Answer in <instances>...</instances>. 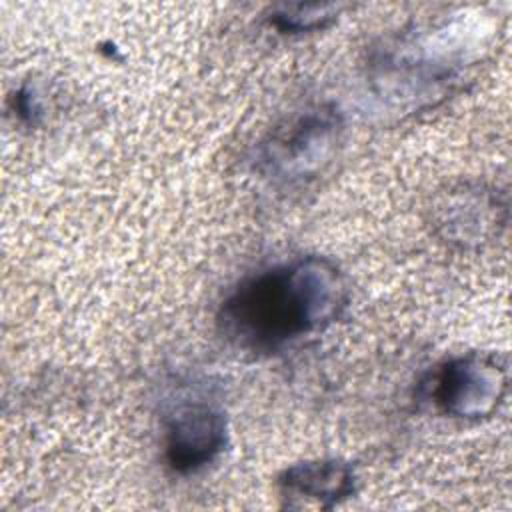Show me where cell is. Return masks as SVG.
Masks as SVG:
<instances>
[{
  "instance_id": "obj_4",
  "label": "cell",
  "mask_w": 512,
  "mask_h": 512,
  "mask_svg": "<svg viewBox=\"0 0 512 512\" xmlns=\"http://www.w3.org/2000/svg\"><path fill=\"white\" fill-rule=\"evenodd\" d=\"M226 444V418L206 402L176 408L166 422L164 456L174 472L190 474L210 464Z\"/></svg>"
},
{
  "instance_id": "obj_5",
  "label": "cell",
  "mask_w": 512,
  "mask_h": 512,
  "mask_svg": "<svg viewBox=\"0 0 512 512\" xmlns=\"http://www.w3.org/2000/svg\"><path fill=\"white\" fill-rule=\"evenodd\" d=\"M356 482L354 468L336 458L298 462L278 476V488L288 506L302 500L304 504L334 508L354 496Z\"/></svg>"
},
{
  "instance_id": "obj_2",
  "label": "cell",
  "mask_w": 512,
  "mask_h": 512,
  "mask_svg": "<svg viewBox=\"0 0 512 512\" xmlns=\"http://www.w3.org/2000/svg\"><path fill=\"white\" fill-rule=\"evenodd\" d=\"M508 392L506 360L494 352H466L446 360L432 384L434 404L450 418H490Z\"/></svg>"
},
{
  "instance_id": "obj_3",
  "label": "cell",
  "mask_w": 512,
  "mask_h": 512,
  "mask_svg": "<svg viewBox=\"0 0 512 512\" xmlns=\"http://www.w3.org/2000/svg\"><path fill=\"white\" fill-rule=\"evenodd\" d=\"M342 134V118L330 106H316L292 118L262 144V168L280 180H302L332 156Z\"/></svg>"
},
{
  "instance_id": "obj_1",
  "label": "cell",
  "mask_w": 512,
  "mask_h": 512,
  "mask_svg": "<svg viewBox=\"0 0 512 512\" xmlns=\"http://www.w3.org/2000/svg\"><path fill=\"white\" fill-rule=\"evenodd\" d=\"M350 288L324 256H300L238 282L218 310L220 334L238 350L278 352L324 330L346 310Z\"/></svg>"
},
{
  "instance_id": "obj_6",
  "label": "cell",
  "mask_w": 512,
  "mask_h": 512,
  "mask_svg": "<svg viewBox=\"0 0 512 512\" xmlns=\"http://www.w3.org/2000/svg\"><path fill=\"white\" fill-rule=\"evenodd\" d=\"M338 10L336 4H284L272 12L270 24L284 34L322 30L334 22Z\"/></svg>"
}]
</instances>
